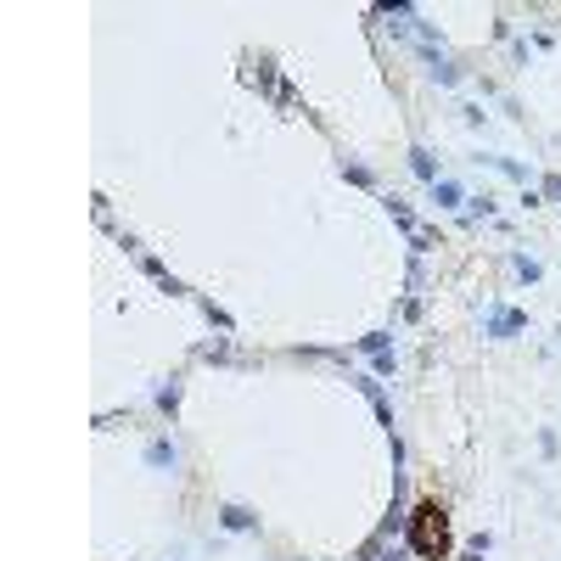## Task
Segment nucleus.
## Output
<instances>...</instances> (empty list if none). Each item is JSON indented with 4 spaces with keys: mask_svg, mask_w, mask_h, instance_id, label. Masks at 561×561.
<instances>
[{
    "mask_svg": "<svg viewBox=\"0 0 561 561\" xmlns=\"http://www.w3.org/2000/svg\"><path fill=\"white\" fill-rule=\"evenodd\" d=\"M410 550L427 556V561H449L455 534H449V511L438 500H415V511H410Z\"/></svg>",
    "mask_w": 561,
    "mask_h": 561,
    "instance_id": "1",
    "label": "nucleus"
}]
</instances>
